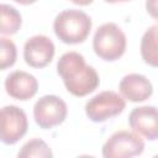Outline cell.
Returning a JSON list of instances; mask_svg holds the SVG:
<instances>
[{"label":"cell","mask_w":158,"mask_h":158,"mask_svg":"<svg viewBox=\"0 0 158 158\" xmlns=\"http://www.w3.org/2000/svg\"><path fill=\"white\" fill-rule=\"evenodd\" d=\"M57 72L62 77L67 90L74 96H85L93 93L100 80L96 70L85 63L78 52L64 53L57 63Z\"/></svg>","instance_id":"6da1fadb"},{"label":"cell","mask_w":158,"mask_h":158,"mask_svg":"<svg viewBox=\"0 0 158 158\" xmlns=\"http://www.w3.org/2000/svg\"><path fill=\"white\" fill-rule=\"evenodd\" d=\"M53 30L56 36L67 44L81 43L90 33L91 20L81 10H63L56 16Z\"/></svg>","instance_id":"7a4b0ae2"},{"label":"cell","mask_w":158,"mask_h":158,"mask_svg":"<svg viewBox=\"0 0 158 158\" xmlns=\"http://www.w3.org/2000/svg\"><path fill=\"white\" fill-rule=\"evenodd\" d=\"M93 48L98 57L104 60H116L126 51V36L114 22L101 25L93 38Z\"/></svg>","instance_id":"3957f363"},{"label":"cell","mask_w":158,"mask_h":158,"mask_svg":"<svg viewBox=\"0 0 158 158\" xmlns=\"http://www.w3.org/2000/svg\"><path fill=\"white\" fill-rule=\"evenodd\" d=\"M144 149V141L137 132L121 130L112 133L102 146L105 158H128L139 156Z\"/></svg>","instance_id":"277c9868"},{"label":"cell","mask_w":158,"mask_h":158,"mask_svg":"<svg viewBox=\"0 0 158 158\" xmlns=\"http://www.w3.org/2000/svg\"><path fill=\"white\" fill-rule=\"evenodd\" d=\"M126 107L125 99L115 91H101L85 104V114L93 122H104L120 115Z\"/></svg>","instance_id":"5b68a950"},{"label":"cell","mask_w":158,"mask_h":158,"mask_svg":"<svg viewBox=\"0 0 158 158\" xmlns=\"http://www.w3.org/2000/svg\"><path fill=\"white\" fill-rule=\"evenodd\" d=\"M67 112V104L56 95H44L40 98L33 106L35 121L43 130L60 125L65 120Z\"/></svg>","instance_id":"8992f818"},{"label":"cell","mask_w":158,"mask_h":158,"mask_svg":"<svg viewBox=\"0 0 158 158\" xmlns=\"http://www.w3.org/2000/svg\"><path fill=\"white\" fill-rule=\"evenodd\" d=\"M28 122L25 111L15 105H7L1 109L0 138L5 144H15L27 132Z\"/></svg>","instance_id":"52a82bcc"},{"label":"cell","mask_w":158,"mask_h":158,"mask_svg":"<svg viewBox=\"0 0 158 158\" xmlns=\"http://www.w3.org/2000/svg\"><path fill=\"white\" fill-rule=\"evenodd\" d=\"M54 56V44L51 38L37 35L28 38L23 46L25 62L32 68H43L51 63Z\"/></svg>","instance_id":"ba28073f"},{"label":"cell","mask_w":158,"mask_h":158,"mask_svg":"<svg viewBox=\"0 0 158 158\" xmlns=\"http://www.w3.org/2000/svg\"><path fill=\"white\" fill-rule=\"evenodd\" d=\"M130 127L149 141L158 139V109L154 106L135 107L128 116Z\"/></svg>","instance_id":"9c48e42d"},{"label":"cell","mask_w":158,"mask_h":158,"mask_svg":"<svg viewBox=\"0 0 158 158\" xmlns=\"http://www.w3.org/2000/svg\"><path fill=\"white\" fill-rule=\"evenodd\" d=\"M6 93L16 100H28L36 95L38 90L37 79L23 70H15L5 79Z\"/></svg>","instance_id":"30bf717a"},{"label":"cell","mask_w":158,"mask_h":158,"mask_svg":"<svg viewBox=\"0 0 158 158\" xmlns=\"http://www.w3.org/2000/svg\"><path fill=\"white\" fill-rule=\"evenodd\" d=\"M118 89L122 96L132 102L144 101L153 93L152 83L144 75L137 73L125 75L120 81Z\"/></svg>","instance_id":"8fae6325"},{"label":"cell","mask_w":158,"mask_h":158,"mask_svg":"<svg viewBox=\"0 0 158 158\" xmlns=\"http://www.w3.org/2000/svg\"><path fill=\"white\" fill-rule=\"evenodd\" d=\"M141 56L144 63L158 68V25L151 26L141 40Z\"/></svg>","instance_id":"7c38bea8"},{"label":"cell","mask_w":158,"mask_h":158,"mask_svg":"<svg viewBox=\"0 0 158 158\" xmlns=\"http://www.w3.org/2000/svg\"><path fill=\"white\" fill-rule=\"evenodd\" d=\"M22 23V19L20 12L10 5H1V28L0 32L2 35H14L16 33Z\"/></svg>","instance_id":"4fadbf2b"},{"label":"cell","mask_w":158,"mask_h":158,"mask_svg":"<svg viewBox=\"0 0 158 158\" xmlns=\"http://www.w3.org/2000/svg\"><path fill=\"white\" fill-rule=\"evenodd\" d=\"M19 158H31V157H40V158H51L53 157V153L48 144L41 139V138H32L28 142H26L20 152Z\"/></svg>","instance_id":"5bb4252c"},{"label":"cell","mask_w":158,"mask_h":158,"mask_svg":"<svg viewBox=\"0 0 158 158\" xmlns=\"http://www.w3.org/2000/svg\"><path fill=\"white\" fill-rule=\"evenodd\" d=\"M0 68L1 70H5L16 62L17 51L15 43L6 37L0 38Z\"/></svg>","instance_id":"9a60e30c"},{"label":"cell","mask_w":158,"mask_h":158,"mask_svg":"<svg viewBox=\"0 0 158 158\" xmlns=\"http://www.w3.org/2000/svg\"><path fill=\"white\" fill-rule=\"evenodd\" d=\"M147 12L158 21V0H146Z\"/></svg>","instance_id":"2e32d148"},{"label":"cell","mask_w":158,"mask_h":158,"mask_svg":"<svg viewBox=\"0 0 158 158\" xmlns=\"http://www.w3.org/2000/svg\"><path fill=\"white\" fill-rule=\"evenodd\" d=\"M69 1H72L75 5H80V6H85L93 2V0H69Z\"/></svg>","instance_id":"e0dca14e"},{"label":"cell","mask_w":158,"mask_h":158,"mask_svg":"<svg viewBox=\"0 0 158 158\" xmlns=\"http://www.w3.org/2000/svg\"><path fill=\"white\" fill-rule=\"evenodd\" d=\"M14 1H16V2H19L21 5H30V4L36 2L37 0H14Z\"/></svg>","instance_id":"ac0fdd59"},{"label":"cell","mask_w":158,"mask_h":158,"mask_svg":"<svg viewBox=\"0 0 158 158\" xmlns=\"http://www.w3.org/2000/svg\"><path fill=\"white\" fill-rule=\"evenodd\" d=\"M109 4H116V2H125V1H130V0H104Z\"/></svg>","instance_id":"d6986e66"}]
</instances>
